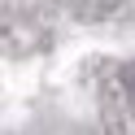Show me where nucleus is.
<instances>
[{
  "label": "nucleus",
  "mask_w": 135,
  "mask_h": 135,
  "mask_svg": "<svg viewBox=\"0 0 135 135\" xmlns=\"http://www.w3.org/2000/svg\"><path fill=\"white\" fill-rule=\"evenodd\" d=\"M122 83H126V91H131V100H135V65H131L126 74H122Z\"/></svg>",
  "instance_id": "f257e3e1"
}]
</instances>
